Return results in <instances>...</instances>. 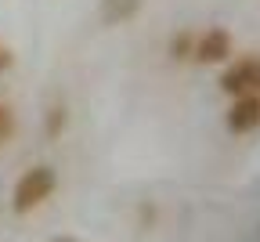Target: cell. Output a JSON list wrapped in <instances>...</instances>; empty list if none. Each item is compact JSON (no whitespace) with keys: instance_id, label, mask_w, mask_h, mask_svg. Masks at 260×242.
I'll return each mask as SVG.
<instances>
[{"instance_id":"cell-1","label":"cell","mask_w":260,"mask_h":242,"mask_svg":"<svg viewBox=\"0 0 260 242\" xmlns=\"http://www.w3.org/2000/svg\"><path fill=\"white\" fill-rule=\"evenodd\" d=\"M58 192V174H54V166L40 163V166H29L25 174L15 181L11 188V210L18 217L32 214V210H40V206Z\"/></svg>"},{"instance_id":"cell-2","label":"cell","mask_w":260,"mask_h":242,"mask_svg":"<svg viewBox=\"0 0 260 242\" xmlns=\"http://www.w3.org/2000/svg\"><path fill=\"white\" fill-rule=\"evenodd\" d=\"M220 87L228 94H256L260 90V58H246V62L232 65L220 76Z\"/></svg>"},{"instance_id":"cell-3","label":"cell","mask_w":260,"mask_h":242,"mask_svg":"<svg viewBox=\"0 0 260 242\" xmlns=\"http://www.w3.org/2000/svg\"><path fill=\"white\" fill-rule=\"evenodd\" d=\"M260 127V94H235V105L228 109V130L249 134Z\"/></svg>"},{"instance_id":"cell-4","label":"cell","mask_w":260,"mask_h":242,"mask_svg":"<svg viewBox=\"0 0 260 242\" xmlns=\"http://www.w3.org/2000/svg\"><path fill=\"white\" fill-rule=\"evenodd\" d=\"M232 51H235L232 33L220 29V25L206 29L203 37H199V44H195V58H199V62H228V58H232Z\"/></svg>"},{"instance_id":"cell-5","label":"cell","mask_w":260,"mask_h":242,"mask_svg":"<svg viewBox=\"0 0 260 242\" xmlns=\"http://www.w3.org/2000/svg\"><path fill=\"white\" fill-rule=\"evenodd\" d=\"M11 137H15V112L0 101V145H8Z\"/></svg>"},{"instance_id":"cell-6","label":"cell","mask_w":260,"mask_h":242,"mask_svg":"<svg viewBox=\"0 0 260 242\" xmlns=\"http://www.w3.org/2000/svg\"><path fill=\"white\" fill-rule=\"evenodd\" d=\"M8 62H11V58H8V51H0V69H4Z\"/></svg>"},{"instance_id":"cell-7","label":"cell","mask_w":260,"mask_h":242,"mask_svg":"<svg viewBox=\"0 0 260 242\" xmlns=\"http://www.w3.org/2000/svg\"><path fill=\"white\" fill-rule=\"evenodd\" d=\"M51 242H76L73 235H61V238H51Z\"/></svg>"}]
</instances>
